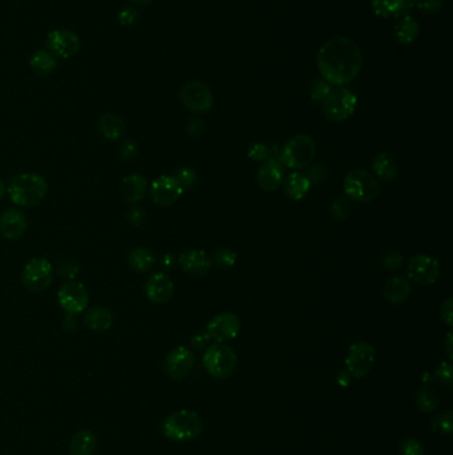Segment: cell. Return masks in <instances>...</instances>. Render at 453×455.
<instances>
[{"label": "cell", "instance_id": "cell-51", "mask_svg": "<svg viewBox=\"0 0 453 455\" xmlns=\"http://www.w3.org/2000/svg\"><path fill=\"white\" fill-rule=\"evenodd\" d=\"M444 348H445V353L448 355V357L452 359L453 358V340H452V333L450 331L447 338H445V342H444Z\"/></svg>", "mask_w": 453, "mask_h": 455}, {"label": "cell", "instance_id": "cell-41", "mask_svg": "<svg viewBox=\"0 0 453 455\" xmlns=\"http://www.w3.org/2000/svg\"><path fill=\"white\" fill-rule=\"evenodd\" d=\"M174 177L178 180V183L184 188V191L185 189H187V188H192L193 185L197 183V179H199L197 177V173H196L194 170H192V168H183V170H180V171L177 172V174Z\"/></svg>", "mask_w": 453, "mask_h": 455}, {"label": "cell", "instance_id": "cell-47", "mask_svg": "<svg viewBox=\"0 0 453 455\" xmlns=\"http://www.w3.org/2000/svg\"><path fill=\"white\" fill-rule=\"evenodd\" d=\"M186 130H187V133H189L190 136H193V137H199V136H201V135L204 133V130H205V121H204L202 119L194 117V119H192V120L189 121V124H187V127H186Z\"/></svg>", "mask_w": 453, "mask_h": 455}, {"label": "cell", "instance_id": "cell-8", "mask_svg": "<svg viewBox=\"0 0 453 455\" xmlns=\"http://www.w3.org/2000/svg\"><path fill=\"white\" fill-rule=\"evenodd\" d=\"M54 280V265L43 257H33L22 271L23 286L32 293L47 289Z\"/></svg>", "mask_w": 453, "mask_h": 455}, {"label": "cell", "instance_id": "cell-49", "mask_svg": "<svg viewBox=\"0 0 453 455\" xmlns=\"http://www.w3.org/2000/svg\"><path fill=\"white\" fill-rule=\"evenodd\" d=\"M210 341V337L206 331H199V333H196L193 337H192V345L196 348V349H204L208 346V343Z\"/></svg>", "mask_w": 453, "mask_h": 455}, {"label": "cell", "instance_id": "cell-21", "mask_svg": "<svg viewBox=\"0 0 453 455\" xmlns=\"http://www.w3.org/2000/svg\"><path fill=\"white\" fill-rule=\"evenodd\" d=\"M417 0H371V7L375 15L381 17H401L410 15L416 8Z\"/></svg>", "mask_w": 453, "mask_h": 455}, {"label": "cell", "instance_id": "cell-45", "mask_svg": "<svg viewBox=\"0 0 453 455\" xmlns=\"http://www.w3.org/2000/svg\"><path fill=\"white\" fill-rule=\"evenodd\" d=\"M128 220L130 221V224L132 225H135V227H139V225H141L142 221L145 220V217H146V214H145V211L142 209V208H140V207H132L129 211H128Z\"/></svg>", "mask_w": 453, "mask_h": 455}, {"label": "cell", "instance_id": "cell-24", "mask_svg": "<svg viewBox=\"0 0 453 455\" xmlns=\"http://www.w3.org/2000/svg\"><path fill=\"white\" fill-rule=\"evenodd\" d=\"M284 188L289 199L299 201L305 199L310 192L312 180L302 172H294L284 179Z\"/></svg>", "mask_w": 453, "mask_h": 455}, {"label": "cell", "instance_id": "cell-11", "mask_svg": "<svg viewBox=\"0 0 453 455\" xmlns=\"http://www.w3.org/2000/svg\"><path fill=\"white\" fill-rule=\"evenodd\" d=\"M181 101L185 107L197 114H204L210 111L213 107V94L209 87L201 82H189L186 83L180 92Z\"/></svg>", "mask_w": 453, "mask_h": 455}, {"label": "cell", "instance_id": "cell-34", "mask_svg": "<svg viewBox=\"0 0 453 455\" xmlns=\"http://www.w3.org/2000/svg\"><path fill=\"white\" fill-rule=\"evenodd\" d=\"M214 264L220 268H231L236 265L237 262V253L229 248H221L214 253Z\"/></svg>", "mask_w": 453, "mask_h": 455}, {"label": "cell", "instance_id": "cell-36", "mask_svg": "<svg viewBox=\"0 0 453 455\" xmlns=\"http://www.w3.org/2000/svg\"><path fill=\"white\" fill-rule=\"evenodd\" d=\"M435 377L436 380L439 381V384L451 390L453 387V368L452 364L451 362H441L439 365V368L436 369V373H435Z\"/></svg>", "mask_w": 453, "mask_h": 455}, {"label": "cell", "instance_id": "cell-39", "mask_svg": "<svg viewBox=\"0 0 453 455\" xmlns=\"http://www.w3.org/2000/svg\"><path fill=\"white\" fill-rule=\"evenodd\" d=\"M270 155L271 152L269 145H266L265 142H254L247 151V156L254 161H266L270 158Z\"/></svg>", "mask_w": 453, "mask_h": 455}, {"label": "cell", "instance_id": "cell-15", "mask_svg": "<svg viewBox=\"0 0 453 455\" xmlns=\"http://www.w3.org/2000/svg\"><path fill=\"white\" fill-rule=\"evenodd\" d=\"M184 193V188L174 176H160L151 185V199L161 207H169L177 202Z\"/></svg>", "mask_w": 453, "mask_h": 455}, {"label": "cell", "instance_id": "cell-7", "mask_svg": "<svg viewBox=\"0 0 453 455\" xmlns=\"http://www.w3.org/2000/svg\"><path fill=\"white\" fill-rule=\"evenodd\" d=\"M358 105V98L348 88L340 87L332 89L322 103V111L330 121H343L354 114Z\"/></svg>", "mask_w": 453, "mask_h": 455}, {"label": "cell", "instance_id": "cell-20", "mask_svg": "<svg viewBox=\"0 0 453 455\" xmlns=\"http://www.w3.org/2000/svg\"><path fill=\"white\" fill-rule=\"evenodd\" d=\"M178 265L180 268L190 274V276H205L210 267H212V260L206 255V252L199 251V249H190L181 253L178 257Z\"/></svg>", "mask_w": 453, "mask_h": 455}, {"label": "cell", "instance_id": "cell-52", "mask_svg": "<svg viewBox=\"0 0 453 455\" xmlns=\"http://www.w3.org/2000/svg\"><path fill=\"white\" fill-rule=\"evenodd\" d=\"M132 3L137 4V6H148L152 3V0H130Z\"/></svg>", "mask_w": 453, "mask_h": 455}, {"label": "cell", "instance_id": "cell-10", "mask_svg": "<svg viewBox=\"0 0 453 455\" xmlns=\"http://www.w3.org/2000/svg\"><path fill=\"white\" fill-rule=\"evenodd\" d=\"M57 301L61 309L70 315L83 313L88 306V290L79 281H67L57 290Z\"/></svg>", "mask_w": 453, "mask_h": 455}, {"label": "cell", "instance_id": "cell-19", "mask_svg": "<svg viewBox=\"0 0 453 455\" xmlns=\"http://www.w3.org/2000/svg\"><path fill=\"white\" fill-rule=\"evenodd\" d=\"M174 292V284L168 274L155 273L145 285L146 297L157 305L168 302Z\"/></svg>", "mask_w": 453, "mask_h": 455}, {"label": "cell", "instance_id": "cell-40", "mask_svg": "<svg viewBox=\"0 0 453 455\" xmlns=\"http://www.w3.org/2000/svg\"><path fill=\"white\" fill-rule=\"evenodd\" d=\"M381 262H382V267L384 269H387V271H395V269L400 268L403 265L404 257H403V255H400L399 252H394L392 251V252L384 253L382 260H381Z\"/></svg>", "mask_w": 453, "mask_h": 455}, {"label": "cell", "instance_id": "cell-2", "mask_svg": "<svg viewBox=\"0 0 453 455\" xmlns=\"http://www.w3.org/2000/svg\"><path fill=\"white\" fill-rule=\"evenodd\" d=\"M7 193L17 207H38L48 193L47 180L38 173H22L10 181Z\"/></svg>", "mask_w": 453, "mask_h": 455}, {"label": "cell", "instance_id": "cell-38", "mask_svg": "<svg viewBox=\"0 0 453 455\" xmlns=\"http://www.w3.org/2000/svg\"><path fill=\"white\" fill-rule=\"evenodd\" d=\"M399 455H424L423 443L415 438H407L400 443Z\"/></svg>", "mask_w": 453, "mask_h": 455}, {"label": "cell", "instance_id": "cell-37", "mask_svg": "<svg viewBox=\"0 0 453 455\" xmlns=\"http://www.w3.org/2000/svg\"><path fill=\"white\" fill-rule=\"evenodd\" d=\"M331 91H332L331 86L327 82H325L323 79H321V80L316 79L312 82V87H310V96L314 101L323 103Z\"/></svg>", "mask_w": 453, "mask_h": 455}, {"label": "cell", "instance_id": "cell-25", "mask_svg": "<svg viewBox=\"0 0 453 455\" xmlns=\"http://www.w3.org/2000/svg\"><path fill=\"white\" fill-rule=\"evenodd\" d=\"M394 33H395L397 43L410 45V44L415 43L416 39L419 38L420 27L415 17H412L411 15H406V16L399 17V20L394 27Z\"/></svg>", "mask_w": 453, "mask_h": 455}, {"label": "cell", "instance_id": "cell-22", "mask_svg": "<svg viewBox=\"0 0 453 455\" xmlns=\"http://www.w3.org/2000/svg\"><path fill=\"white\" fill-rule=\"evenodd\" d=\"M148 191V181L141 174L133 173L123 179L120 185V193L125 201L130 204H136L145 199Z\"/></svg>", "mask_w": 453, "mask_h": 455}, {"label": "cell", "instance_id": "cell-44", "mask_svg": "<svg viewBox=\"0 0 453 455\" xmlns=\"http://www.w3.org/2000/svg\"><path fill=\"white\" fill-rule=\"evenodd\" d=\"M79 264L75 262V261H71V260H67V261H63L60 262L59 265V273L64 277H68V278H73L76 277V274L79 273Z\"/></svg>", "mask_w": 453, "mask_h": 455}, {"label": "cell", "instance_id": "cell-42", "mask_svg": "<svg viewBox=\"0 0 453 455\" xmlns=\"http://www.w3.org/2000/svg\"><path fill=\"white\" fill-rule=\"evenodd\" d=\"M443 7V0H417L416 8L425 15H435Z\"/></svg>", "mask_w": 453, "mask_h": 455}, {"label": "cell", "instance_id": "cell-18", "mask_svg": "<svg viewBox=\"0 0 453 455\" xmlns=\"http://www.w3.org/2000/svg\"><path fill=\"white\" fill-rule=\"evenodd\" d=\"M284 181V168L279 160L270 157L258 170L256 183L262 191L272 192L278 189Z\"/></svg>", "mask_w": 453, "mask_h": 455}, {"label": "cell", "instance_id": "cell-1", "mask_svg": "<svg viewBox=\"0 0 453 455\" xmlns=\"http://www.w3.org/2000/svg\"><path fill=\"white\" fill-rule=\"evenodd\" d=\"M316 61L325 82L330 86L343 87L354 82L362 71L363 54L354 40L337 36L321 47Z\"/></svg>", "mask_w": 453, "mask_h": 455}, {"label": "cell", "instance_id": "cell-26", "mask_svg": "<svg viewBox=\"0 0 453 455\" xmlns=\"http://www.w3.org/2000/svg\"><path fill=\"white\" fill-rule=\"evenodd\" d=\"M98 450V437L91 430L77 431L70 442L71 455H93Z\"/></svg>", "mask_w": 453, "mask_h": 455}, {"label": "cell", "instance_id": "cell-28", "mask_svg": "<svg viewBox=\"0 0 453 455\" xmlns=\"http://www.w3.org/2000/svg\"><path fill=\"white\" fill-rule=\"evenodd\" d=\"M98 126H99L100 133L102 135V137H105L107 140H111V142L118 140L125 133L124 120L120 116L111 114V112L102 114L99 119Z\"/></svg>", "mask_w": 453, "mask_h": 455}, {"label": "cell", "instance_id": "cell-14", "mask_svg": "<svg viewBox=\"0 0 453 455\" xmlns=\"http://www.w3.org/2000/svg\"><path fill=\"white\" fill-rule=\"evenodd\" d=\"M241 330L240 318L233 313H220L209 321L206 333L218 343L234 340Z\"/></svg>", "mask_w": 453, "mask_h": 455}, {"label": "cell", "instance_id": "cell-35", "mask_svg": "<svg viewBox=\"0 0 453 455\" xmlns=\"http://www.w3.org/2000/svg\"><path fill=\"white\" fill-rule=\"evenodd\" d=\"M331 214L337 221L347 220L351 214V205H350L348 200L346 197H338V199L334 200V202L331 205Z\"/></svg>", "mask_w": 453, "mask_h": 455}, {"label": "cell", "instance_id": "cell-46", "mask_svg": "<svg viewBox=\"0 0 453 455\" xmlns=\"http://www.w3.org/2000/svg\"><path fill=\"white\" fill-rule=\"evenodd\" d=\"M137 19H139V13L135 8H124L118 14V22L123 26H132L137 22Z\"/></svg>", "mask_w": 453, "mask_h": 455}, {"label": "cell", "instance_id": "cell-4", "mask_svg": "<svg viewBox=\"0 0 453 455\" xmlns=\"http://www.w3.org/2000/svg\"><path fill=\"white\" fill-rule=\"evenodd\" d=\"M316 155V145L310 136L297 135L284 144L279 155L281 164L290 170H303L310 165Z\"/></svg>", "mask_w": 453, "mask_h": 455}, {"label": "cell", "instance_id": "cell-29", "mask_svg": "<svg viewBox=\"0 0 453 455\" xmlns=\"http://www.w3.org/2000/svg\"><path fill=\"white\" fill-rule=\"evenodd\" d=\"M372 170L379 179H382L384 181H391L399 173L397 158L388 152L378 154L372 161Z\"/></svg>", "mask_w": 453, "mask_h": 455}, {"label": "cell", "instance_id": "cell-27", "mask_svg": "<svg viewBox=\"0 0 453 455\" xmlns=\"http://www.w3.org/2000/svg\"><path fill=\"white\" fill-rule=\"evenodd\" d=\"M84 322L92 331L102 333L114 325V314L104 306H95L85 314Z\"/></svg>", "mask_w": 453, "mask_h": 455}, {"label": "cell", "instance_id": "cell-32", "mask_svg": "<svg viewBox=\"0 0 453 455\" xmlns=\"http://www.w3.org/2000/svg\"><path fill=\"white\" fill-rule=\"evenodd\" d=\"M440 405V397L438 391L431 386H423L416 393V406L424 414L435 412Z\"/></svg>", "mask_w": 453, "mask_h": 455}, {"label": "cell", "instance_id": "cell-6", "mask_svg": "<svg viewBox=\"0 0 453 455\" xmlns=\"http://www.w3.org/2000/svg\"><path fill=\"white\" fill-rule=\"evenodd\" d=\"M343 189L348 199L356 202H369L381 193V186L376 179L363 170H355L346 174Z\"/></svg>", "mask_w": 453, "mask_h": 455}, {"label": "cell", "instance_id": "cell-9", "mask_svg": "<svg viewBox=\"0 0 453 455\" xmlns=\"http://www.w3.org/2000/svg\"><path fill=\"white\" fill-rule=\"evenodd\" d=\"M376 353L374 346L369 342H355L346 356V369L353 375V378H364L375 364Z\"/></svg>", "mask_w": 453, "mask_h": 455}, {"label": "cell", "instance_id": "cell-30", "mask_svg": "<svg viewBox=\"0 0 453 455\" xmlns=\"http://www.w3.org/2000/svg\"><path fill=\"white\" fill-rule=\"evenodd\" d=\"M130 268L137 273H148L156 265V257L146 248H135L128 257Z\"/></svg>", "mask_w": 453, "mask_h": 455}, {"label": "cell", "instance_id": "cell-13", "mask_svg": "<svg viewBox=\"0 0 453 455\" xmlns=\"http://www.w3.org/2000/svg\"><path fill=\"white\" fill-rule=\"evenodd\" d=\"M48 52L60 59H70L80 50V38L71 29H55L47 36Z\"/></svg>", "mask_w": 453, "mask_h": 455}, {"label": "cell", "instance_id": "cell-31", "mask_svg": "<svg viewBox=\"0 0 453 455\" xmlns=\"http://www.w3.org/2000/svg\"><path fill=\"white\" fill-rule=\"evenodd\" d=\"M56 59L48 51L39 50L29 59V67L39 76H49L56 68Z\"/></svg>", "mask_w": 453, "mask_h": 455}, {"label": "cell", "instance_id": "cell-12", "mask_svg": "<svg viewBox=\"0 0 453 455\" xmlns=\"http://www.w3.org/2000/svg\"><path fill=\"white\" fill-rule=\"evenodd\" d=\"M407 271L408 277L416 284H435L440 276L439 261L428 255H416L410 258Z\"/></svg>", "mask_w": 453, "mask_h": 455}, {"label": "cell", "instance_id": "cell-17", "mask_svg": "<svg viewBox=\"0 0 453 455\" xmlns=\"http://www.w3.org/2000/svg\"><path fill=\"white\" fill-rule=\"evenodd\" d=\"M27 218L16 208H8L0 214V233L6 240H19L27 230Z\"/></svg>", "mask_w": 453, "mask_h": 455}, {"label": "cell", "instance_id": "cell-48", "mask_svg": "<svg viewBox=\"0 0 453 455\" xmlns=\"http://www.w3.org/2000/svg\"><path fill=\"white\" fill-rule=\"evenodd\" d=\"M441 320L445 325L452 327L453 324V299H448L441 306Z\"/></svg>", "mask_w": 453, "mask_h": 455}, {"label": "cell", "instance_id": "cell-16", "mask_svg": "<svg viewBox=\"0 0 453 455\" xmlns=\"http://www.w3.org/2000/svg\"><path fill=\"white\" fill-rule=\"evenodd\" d=\"M196 357L185 346H178L170 352L165 359V371L173 380H183L194 368Z\"/></svg>", "mask_w": 453, "mask_h": 455}, {"label": "cell", "instance_id": "cell-5", "mask_svg": "<svg viewBox=\"0 0 453 455\" xmlns=\"http://www.w3.org/2000/svg\"><path fill=\"white\" fill-rule=\"evenodd\" d=\"M202 362L213 378L227 380L234 373L238 359L230 346L217 342L206 349Z\"/></svg>", "mask_w": 453, "mask_h": 455}, {"label": "cell", "instance_id": "cell-33", "mask_svg": "<svg viewBox=\"0 0 453 455\" xmlns=\"http://www.w3.org/2000/svg\"><path fill=\"white\" fill-rule=\"evenodd\" d=\"M432 430L439 435H452L453 433V412L443 410L431 422Z\"/></svg>", "mask_w": 453, "mask_h": 455}, {"label": "cell", "instance_id": "cell-23", "mask_svg": "<svg viewBox=\"0 0 453 455\" xmlns=\"http://www.w3.org/2000/svg\"><path fill=\"white\" fill-rule=\"evenodd\" d=\"M411 294V284L403 276L391 277L384 286V296L388 302L394 305L404 304Z\"/></svg>", "mask_w": 453, "mask_h": 455}, {"label": "cell", "instance_id": "cell-53", "mask_svg": "<svg viewBox=\"0 0 453 455\" xmlns=\"http://www.w3.org/2000/svg\"><path fill=\"white\" fill-rule=\"evenodd\" d=\"M6 192H7V189H6V186H4V183L0 180V201L3 200V197H4Z\"/></svg>", "mask_w": 453, "mask_h": 455}, {"label": "cell", "instance_id": "cell-43", "mask_svg": "<svg viewBox=\"0 0 453 455\" xmlns=\"http://www.w3.org/2000/svg\"><path fill=\"white\" fill-rule=\"evenodd\" d=\"M139 154V145L133 140H125L120 145V156L124 160H133Z\"/></svg>", "mask_w": 453, "mask_h": 455}, {"label": "cell", "instance_id": "cell-50", "mask_svg": "<svg viewBox=\"0 0 453 455\" xmlns=\"http://www.w3.org/2000/svg\"><path fill=\"white\" fill-rule=\"evenodd\" d=\"M351 380H353V375L348 373V370L347 369L340 370L339 373H338V375H337V381H338V384H339L341 387H347V386H350V384H351Z\"/></svg>", "mask_w": 453, "mask_h": 455}, {"label": "cell", "instance_id": "cell-3", "mask_svg": "<svg viewBox=\"0 0 453 455\" xmlns=\"http://www.w3.org/2000/svg\"><path fill=\"white\" fill-rule=\"evenodd\" d=\"M204 421L199 412L178 410L170 414L162 425L164 435L174 442H190L202 434Z\"/></svg>", "mask_w": 453, "mask_h": 455}]
</instances>
